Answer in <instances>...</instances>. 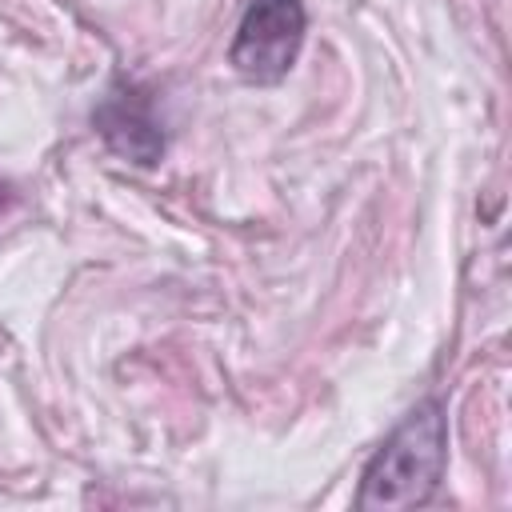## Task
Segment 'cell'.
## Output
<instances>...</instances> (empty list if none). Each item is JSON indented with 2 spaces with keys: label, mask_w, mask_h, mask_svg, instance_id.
Returning a JSON list of instances; mask_svg holds the SVG:
<instances>
[{
  "label": "cell",
  "mask_w": 512,
  "mask_h": 512,
  "mask_svg": "<svg viewBox=\"0 0 512 512\" xmlns=\"http://www.w3.org/2000/svg\"><path fill=\"white\" fill-rule=\"evenodd\" d=\"M444 468H448V416L440 400H424L392 428V436L368 460L360 476L356 508H380V512L420 508L440 488Z\"/></svg>",
  "instance_id": "cell-1"
},
{
  "label": "cell",
  "mask_w": 512,
  "mask_h": 512,
  "mask_svg": "<svg viewBox=\"0 0 512 512\" xmlns=\"http://www.w3.org/2000/svg\"><path fill=\"white\" fill-rule=\"evenodd\" d=\"M96 128L112 152H120L136 164H156L164 152V132L152 116V104L132 84H116L104 96V104L96 108Z\"/></svg>",
  "instance_id": "cell-3"
},
{
  "label": "cell",
  "mask_w": 512,
  "mask_h": 512,
  "mask_svg": "<svg viewBox=\"0 0 512 512\" xmlns=\"http://www.w3.org/2000/svg\"><path fill=\"white\" fill-rule=\"evenodd\" d=\"M304 44L300 0H248L228 48V64L248 84H276L288 76Z\"/></svg>",
  "instance_id": "cell-2"
}]
</instances>
